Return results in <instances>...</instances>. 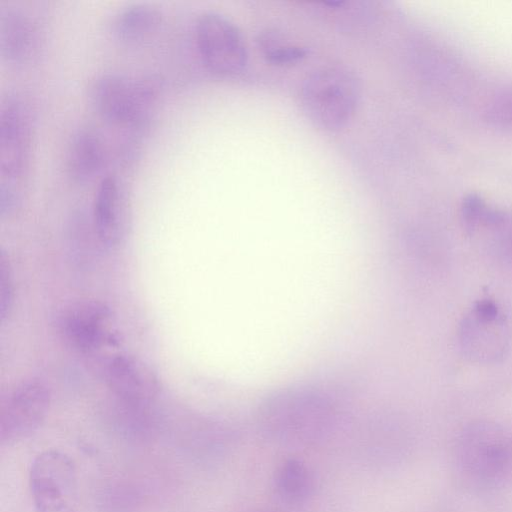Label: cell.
Segmentation results:
<instances>
[{"instance_id":"5","label":"cell","mask_w":512,"mask_h":512,"mask_svg":"<svg viewBox=\"0 0 512 512\" xmlns=\"http://www.w3.org/2000/svg\"><path fill=\"white\" fill-rule=\"evenodd\" d=\"M360 98L355 76L345 69L322 68L304 81L301 102L308 118L319 128L336 131L352 118Z\"/></svg>"},{"instance_id":"21","label":"cell","mask_w":512,"mask_h":512,"mask_svg":"<svg viewBox=\"0 0 512 512\" xmlns=\"http://www.w3.org/2000/svg\"><path fill=\"white\" fill-rule=\"evenodd\" d=\"M507 242L508 245L512 248V223L510 224L508 231H507Z\"/></svg>"},{"instance_id":"9","label":"cell","mask_w":512,"mask_h":512,"mask_svg":"<svg viewBox=\"0 0 512 512\" xmlns=\"http://www.w3.org/2000/svg\"><path fill=\"white\" fill-rule=\"evenodd\" d=\"M50 402V390L40 379L19 383L1 405V442L11 444L32 435L45 420Z\"/></svg>"},{"instance_id":"1","label":"cell","mask_w":512,"mask_h":512,"mask_svg":"<svg viewBox=\"0 0 512 512\" xmlns=\"http://www.w3.org/2000/svg\"><path fill=\"white\" fill-rule=\"evenodd\" d=\"M337 411L322 392L290 387L269 394L259 405L257 423L269 440L281 444L311 445L333 432Z\"/></svg>"},{"instance_id":"18","label":"cell","mask_w":512,"mask_h":512,"mask_svg":"<svg viewBox=\"0 0 512 512\" xmlns=\"http://www.w3.org/2000/svg\"><path fill=\"white\" fill-rule=\"evenodd\" d=\"M261 45L266 60L277 66L297 63L307 55V50L304 47L289 44L283 45L268 36L261 41Z\"/></svg>"},{"instance_id":"10","label":"cell","mask_w":512,"mask_h":512,"mask_svg":"<svg viewBox=\"0 0 512 512\" xmlns=\"http://www.w3.org/2000/svg\"><path fill=\"white\" fill-rule=\"evenodd\" d=\"M93 225L99 240L109 248L123 244L131 227V207L126 188L115 175L99 182L93 201Z\"/></svg>"},{"instance_id":"8","label":"cell","mask_w":512,"mask_h":512,"mask_svg":"<svg viewBox=\"0 0 512 512\" xmlns=\"http://www.w3.org/2000/svg\"><path fill=\"white\" fill-rule=\"evenodd\" d=\"M195 42L203 64L215 75L235 76L247 64V48L240 30L219 12L205 11L197 17Z\"/></svg>"},{"instance_id":"6","label":"cell","mask_w":512,"mask_h":512,"mask_svg":"<svg viewBox=\"0 0 512 512\" xmlns=\"http://www.w3.org/2000/svg\"><path fill=\"white\" fill-rule=\"evenodd\" d=\"M511 339L507 315L488 297L476 300L458 326L460 349L470 361L493 364L506 355Z\"/></svg>"},{"instance_id":"11","label":"cell","mask_w":512,"mask_h":512,"mask_svg":"<svg viewBox=\"0 0 512 512\" xmlns=\"http://www.w3.org/2000/svg\"><path fill=\"white\" fill-rule=\"evenodd\" d=\"M105 377L114 395L131 406H146L160 392L156 373L148 364L132 355L119 354L111 358Z\"/></svg>"},{"instance_id":"12","label":"cell","mask_w":512,"mask_h":512,"mask_svg":"<svg viewBox=\"0 0 512 512\" xmlns=\"http://www.w3.org/2000/svg\"><path fill=\"white\" fill-rule=\"evenodd\" d=\"M110 310L99 302H83L66 309L59 318V329L73 348L90 352L109 339Z\"/></svg>"},{"instance_id":"13","label":"cell","mask_w":512,"mask_h":512,"mask_svg":"<svg viewBox=\"0 0 512 512\" xmlns=\"http://www.w3.org/2000/svg\"><path fill=\"white\" fill-rule=\"evenodd\" d=\"M41 47L40 30L22 8L8 5L0 9V53L11 64H27Z\"/></svg>"},{"instance_id":"20","label":"cell","mask_w":512,"mask_h":512,"mask_svg":"<svg viewBox=\"0 0 512 512\" xmlns=\"http://www.w3.org/2000/svg\"><path fill=\"white\" fill-rule=\"evenodd\" d=\"M0 283H1V319L2 322L9 317L13 301H14V286L12 280V273L9 262L4 253L1 255L0 264Z\"/></svg>"},{"instance_id":"3","label":"cell","mask_w":512,"mask_h":512,"mask_svg":"<svg viewBox=\"0 0 512 512\" xmlns=\"http://www.w3.org/2000/svg\"><path fill=\"white\" fill-rule=\"evenodd\" d=\"M34 135L30 103L18 93L5 96L0 112V213L20 206L27 184Z\"/></svg>"},{"instance_id":"2","label":"cell","mask_w":512,"mask_h":512,"mask_svg":"<svg viewBox=\"0 0 512 512\" xmlns=\"http://www.w3.org/2000/svg\"><path fill=\"white\" fill-rule=\"evenodd\" d=\"M457 477L477 490L512 483V430L492 421H475L458 434L453 446Z\"/></svg>"},{"instance_id":"14","label":"cell","mask_w":512,"mask_h":512,"mask_svg":"<svg viewBox=\"0 0 512 512\" xmlns=\"http://www.w3.org/2000/svg\"><path fill=\"white\" fill-rule=\"evenodd\" d=\"M106 158V146L101 135L92 128L82 127L72 135L68 145V175L76 183L90 182L100 174Z\"/></svg>"},{"instance_id":"15","label":"cell","mask_w":512,"mask_h":512,"mask_svg":"<svg viewBox=\"0 0 512 512\" xmlns=\"http://www.w3.org/2000/svg\"><path fill=\"white\" fill-rule=\"evenodd\" d=\"M162 12L154 4L137 2L117 11L112 20L114 36L129 44L147 40L156 33L162 23Z\"/></svg>"},{"instance_id":"4","label":"cell","mask_w":512,"mask_h":512,"mask_svg":"<svg viewBox=\"0 0 512 512\" xmlns=\"http://www.w3.org/2000/svg\"><path fill=\"white\" fill-rule=\"evenodd\" d=\"M161 90V81L154 75L110 72L93 80L90 98L97 113L107 122L140 133L150 123Z\"/></svg>"},{"instance_id":"16","label":"cell","mask_w":512,"mask_h":512,"mask_svg":"<svg viewBox=\"0 0 512 512\" xmlns=\"http://www.w3.org/2000/svg\"><path fill=\"white\" fill-rule=\"evenodd\" d=\"M273 482L278 497L291 505L305 503L315 489V479L310 467L296 457H288L280 462Z\"/></svg>"},{"instance_id":"7","label":"cell","mask_w":512,"mask_h":512,"mask_svg":"<svg viewBox=\"0 0 512 512\" xmlns=\"http://www.w3.org/2000/svg\"><path fill=\"white\" fill-rule=\"evenodd\" d=\"M35 512H76L78 475L73 459L50 449L35 457L29 471Z\"/></svg>"},{"instance_id":"19","label":"cell","mask_w":512,"mask_h":512,"mask_svg":"<svg viewBox=\"0 0 512 512\" xmlns=\"http://www.w3.org/2000/svg\"><path fill=\"white\" fill-rule=\"evenodd\" d=\"M486 118L498 126H512V90L495 97L488 105Z\"/></svg>"},{"instance_id":"17","label":"cell","mask_w":512,"mask_h":512,"mask_svg":"<svg viewBox=\"0 0 512 512\" xmlns=\"http://www.w3.org/2000/svg\"><path fill=\"white\" fill-rule=\"evenodd\" d=\"M461 217L465 227L470 231L480 227L501 228L508 220L503 211L490 207L478 194H469L463 199Z\"/></svg>"}]
</instances>
